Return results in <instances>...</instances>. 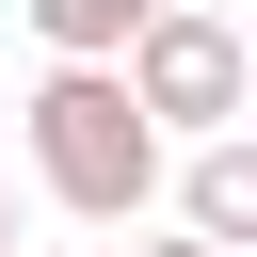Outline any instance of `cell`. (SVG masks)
<instances>
[{"label": "cell", "instance_id": "5", "mask_svg": "<svg viewBox=\"0 0 257 257\" xmlns=\"http://www.w3.org/2000/svg\"><path fill=\"white\" fill-rule=\"evenodd\" d=\"M128 257H209V241H193V225H145V241H128Z\"/></svg>", "mask_w": 257, "mask_h": 257}, {"label": "cell", "instance_id": "3", "mask_svg": "<svg viewBox=\"0 0 257 257\" xmlns=\"http://www.w3.org/2000/svg\"><path fill=\"white\" fill-rule=\"evenodd\" d=\"M161 177H177V225H193L209 257H257V145H241V128H193Z\"/></svg>", "mask_w": 257, "mask_h": 257}, {"label": "cell", "instance_id": "1", "mask_svg": "<svg viewBox=\"0 0 257 257\" xmlns=\"http://www.w3.org/2000/svg\"><path fill=\"white\" fill-rule=\"evenodd\" d=\"M16 128H32V193H48V209H80V225H145V209H161V161H177V145L145 128V96H128L112 64H48Z\"/></svg>", "mask_w": 257, "mask_h": 257}, {"label": "cell", "instance_id": "2", "mask_svg": "<svg viewBox=\"0 0 257 257\" xmlns=\"http://www.w3.org/2000/svg\"><path fill=\"white\" fill-rule=\"evenodd\" d=\"M112 80L145 96V128H161V145H193V128H241V96H257V64H241V32H225L209 0H161V16L112 48Z\"/></svg>", "mask_w": 257, "mask_h": 257}, {"label": "cell", "instance_id": "6", "mask_svg": "<svg viewBox=\"0 0 257 257\" xmlns=\"http://www.w3.org/2000/svg\"><path fill=\"white\" fill-rule=\"evenodd\" d=\"M0 257H16V177H0Z\"/></svg>", "mask_w": 257, "mask_h": 257}, {"label": "cell", "instance_id": "4", "mask_svg": "<svg viewBox=\"0 0 257 257\" xmlns=\"http://www.w3.org/2000/svg\"><path fill=\"white\" fill-rule=\"evenodd\" d=\"M16 16H32V48H48V64H112L161 0H16Z\"/></svg>", "mask_w": 257, "mask_h": 257}]
</instances>
